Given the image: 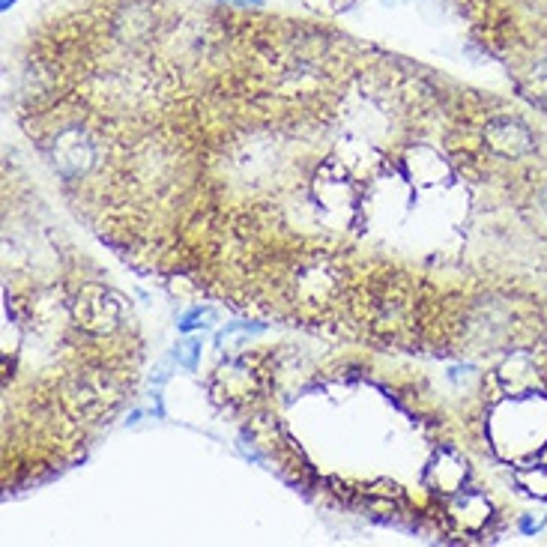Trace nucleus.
I'll return each instance as SVG.
<instances>
[{
  "instance_id": "nucleus-10",
  "label": "nucleus",
  "mask_w": 547,
  "mask_h": 547,
  "mask_svg": "<svg viewBox=\"0 0 547 547\" xmlns=\"http://www.w3.org/2000/svg\"><path fill=\"white\" fill-rule=\"evenodd\" d=\"M524 93L530 96V102L542 105L547 111V60H539V63L530 69V75H527V81H524Z\"/></svg>"
},
{
  "instance_id": "nucleus-12",
  "label": "nucleus",
  "mask_w": 547,
  "mask_h": 547,
  "mask_svg": "<svg viewBox=\"0 0 547 547\" xmlns=\"http://www.w3.org/2000/svg\"><path fill=\"white\" fill-rule=\"evenodd\" d=\"M252 3H261V0H252Z\"/></svg>"
},
{
  "instance_id": "nucleus-7",
  "label": "nucleus",
  "mask_w": 547,
  "mask_h": 547,
  "mask_svg": "<svg viewBox=\"0 0 547 547\" xmlns=\"http://www.w3.org/2000/svg\"><path fill=\"white\" fill-rule=\"evenodd\" d=\"M314 195H317V204L326 213H338V216H347L353 210V204H356V192H353L350 180L344 174L329 177V168L317 177Z\"/></svg>"
},
{
  "instance_id": "nucleus-11",
  "label": "nucleus",
  "mask_w": 547,
  "mask_h": 547,
  "mask_svg": "<svg viewBox=\"0 0 547 547\" xmlns=\"http://www.w3.org/2000/svg\"><path fill=\"white\" fill-rule=\"evenodd\" d=\"M539 527H542V521H533V518H524V521H521V530H524V533H536Z\"/></svg>"
},
{
  "instance_id": "nucleus-9",
  "label": "nucleus",
  "mask_w": 547,
  "mask_h": 547,
  "mask_svg": "<svg viewBox=\"0 0 547 547\" xmlns=\"http://www.w3.org/2000/svg\"><path fill=\"white\" fill-rule=\"evenodd\" d=\"M515 482L536 500H547V464H524L515 470Z\"/></svg>"
},
{
  "instance_id": "nucleus-4",
  "label": "nucleus",
  "mask_w": 547,
  "mask_h": 547,
  "mask_svg": "<svg viewBox=\"0 0 547 547\" xmlns=\"http://www.w3.org/2000/svg\"><path fill=\"white\" fill-rule=\"evenodd\" d=\"M449 515L452 521L464 530V533H482L494 515L491 500L479 491H458L449 503Z\"/></svg>"
},
{
  "instance_id": "nucleus-8",
  "label": "nucleus",
  "mask_w": 547,
  "mask_h": 547,
  "mask_svg": "<svg viewBox=\"0 0 547 547\" xmlns=\"http://www.w3.org/2000/svg\"><path fill=\"white\" fill-rule=\"evenodd\" d=\"M407 171H410L413 183L434 186V183H440V180L446 177L449 168H446V162H443L434 150L419 147V150H410V153H407Z\"/></svg>"
},
{
  "instance_id": "nucleus-2",
  "label": "nucleus",
  "mask_w": 547,
  "mask_h": 547,
  "mask_svg": "<svg viewBox=\"0 0 547 547\" xmlns=\"http://www.w3.org/2000/svg\"><path fill=\"white\" fill-rule=\"evenodd\" d=\"M485 141L497 156H506V159H521V156L536 150L533 132L521 120H512V117L491 120L488 129H485Z\"/></svg>"
},
{
  "instance_id": "nucleus-3",
  "label": "nucleus",
  "mask_w": 547,
  "mask_h": 547,
  "mask_svg": "<svg viewBox=\"0 0 547 547\" xmlns=\"http://www.w3.org/2000/svg\"><path fill=\"white\" fill-rule=\"evenodd\" d=\"M467 476H470L467 458H461V455L452 452V449H440V452L431 458L428 470H425L428 488L437 491V494H443V497H455L458 491H464Z\"/></svg>"
},
{
  "instance_id": "nucleus-5",
  "label": "nucleus",
  "mask_w": 547,
  "mask_h": 547,
  "mask_svg": "<svg viewBox=\"0 0 547 547\" xmlns=\"http://www.w3.org/2000/svg\"><path fill=\"white\" fill-rule=\"evenodd\" d=\"M75 317L84 329L90 332H102L114 323L117 317V302L111 299V293L99 290V287H87L81 296H78V305H75Z\"/></svg>"
},
{
  "instance_id": "nucleus-1",
  "label": "nucleus",
  "mask_w": 547,
  "mask_h": 547,
  "mask_svg": "<svg viewBox=\"0 0 547 547\" xmlns=\"http://www.w3.org/2000/svg\"><path fill=\"white\" fill-rule=\"evenodd\" d=\"M491 434L497 440V449L512 458V455H527L533 446H539L547 437V407L545 392L539 395H521L503 404L494 413Z\"/></svg>"
},
{
  "instance_id": "nucleus-6",
  "label": "nucleus",
  "mask_w": 547,
  "mask_h": 547,
  "mask_svg": "<svg viewBox=\"0 0 547 547\" xmlns=\"http://www.w3.org/2000/svg\"><path fill=\"white\" fill-rule=\"evenodd\" d=\"M500 383L509 392V398H521V395H539L542 392V374L539 365L524 356L515 353L503 368H500Z\"/></svg>"
}]
</instances>
